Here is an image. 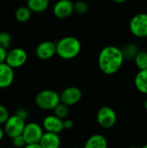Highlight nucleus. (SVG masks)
Listing matches in <instances>:
<instances>
[{
    "instance_id": "f03ea898",
    "label": "nucleus",
    "mask_w": 147,
    "mask_h": 148,
    "mask_svg": "<svg viewBox=\"0 0 147 148\" xmlns=\"http://www.w3.org/2000/svg\"><path fill=\"white\" fill-rule=\"evenodd\" d=\"M56 54L64 60H70L76 57L81 49L79 39L75 36H65L56 43Z\"/></svg>"
},
{
    "instance_id": "cd10ccee",
    "label": "nucleus",
    "mask_w": 147,
    "mask_h": 148,
    "mask_svg": "<svg viewBox=\"0 0 147 148\" xmlns=\"http://www.w3.org/2000/svg\"><path fill=\"white\" fill-rule=\"evenodd\" d=\"M6 54H7V49H3V47L0 46V63L5 62Z\"/></svg>"
},
{
    "instance_id": "4be33fe9",
    "label": "nucleus",
    "mask_w": 147,
    "mask_h": 148,
    "mask_svg": "<svg viewBox=\"0 0 147 148\" xmlns=\"http://www.w3.org/2000/svg\"><path fill=\"white\" fill-rule=\"evenodd\" d=\"M11 44V36L6 31L0 32V46L5 49H8Z\"/></svg>"
},
{
    "instance_id": "9b49d317",
    "label": "nucleus",
    "mask_w": 147,
    "mask_h": 148,
    "mask_svg": "<svg viewBox=\"0 0 147 148\" xmlns=\"http://www.w3.org/2000/svg\"><path fill=\"white\" fill-rule=\"evenodd\" d=\"M74 12V3L71 0H59L53 7V14L60 19L68 17Z\"/></svg>"
},
{
    "instance_id": "7ed1b4c3",
    "label": "nucleus",
    "mask_w": 147,
    "mask_h": 148,
    "mask_svg": "<svg viewBox=\"0 0 147 148\" xmlns=\"http://www.w3.org/2000/svg\"><path fill=\"white\" fill-rule=\"evenodd\" d=\"M36 106L43 110H53L58 103H60V95L54 90L45 89L40 91L36 98Z\"/></svg>"
},
{
    "instance_id": "f3484780",
    "label": "nucleus",
    "mask_w": 147,
    "mask_h": 148,
    "mask_svg": "<svg viewBox=\"0 0 147 148\" xmlns=\"http://www.w3.org/2000/svg\"><path fill=\"white\" fill-rule=\"evenodd\" d=\"M49 5V0H27V6L32 12L45 11Z\"/></svg>"
},
{
    "instance_id": "7c9ffc66",
    "label": "nucleus",
    "mask_w": 147,
    "mask_h": 148,
    "mask_svg": "<svg viewBox=\"0 0 147 148\" xmlns=\"http://www.w3.org/2000/svg\"><path fill=\"white\" fill-rule=\"evenodd\" d=\"M111 1H113V3H124L127 0H111Z\"/></svg>"
},
{
    "instance_id": "412c9836",
    "label": "nucleus",
    "mask_w": 147,
    "mask_h": 148,
    "mask_svg": "<svg viewBox=\"0 0 147 148\" xmlns=\"http://www.w3.org/2000/svg\"><path fill=\"white\" fill-rule=\"evenodd\" d=\"M53 110H54L55 115H56L57 117H59V118H61L62 120L65 119L68 115V113H69L68 106L62 103L61 101H60V103L57 104V106Z\"/></svg>"
},
{
    "instance_id": "1a4fd4ad",
    "label": "nucleus",
    "mask_w": 147,
    "mask_h": 148,
    "mask_svg": "<svg viewBox=\"0 0 147 148\" xmlns=\"http://www.w3.org/2000/svg\"><path fill=\"white\" fill-rule=\"evenodd\" d=\"M59 95H60V101L69 107L78 103L81 101L82 97V93L79 88L71 86L63 89Z\"/></svg>"
},
{
    "instance_id": "20e7f679",
    "label": "nucleus",
    "mask_w": 147,
    "mask_h": 148,
    "mask_svg": "<svg viewBox=\"0 0 147 148\" xmlns=\"http://www.w3.org/2000/svg\"><path fill=\"white\" fill-rule=\"evenodd\" d=\"M132 34L139 38L147 37V14L139 13L133 16L129 23Z\"/></svg>"
},
{
    "instance_id": "f8f14e48",
    "label": "nucleus",
    "mask_w": 147,
    "mask_h": 148,
    "mask_svg": "<svg viewBox=\"0 0 147 148\" xmlns=\"http://www.w3.org/2000/svg\"><path fill=\"white\" fill-rule=\"evenodd\" d=\"M42 127L46 132H51L55 134H60L64 130L63 120L56 115H49L42 121Z\"/></svg>"
},
{
    "instance_id": "a878e982",
    "label": "nucleus",
    "mask_w": 147,
    "mask_h": 148,
    "mask_svg": "<svg viewBox=\"0 0 147 148\" xmlns=\"http://www.w3.org/2000/svg\"><path fill=\"white\" fill-rule=\"evenodd\" d=\"M16 114V115L20 116L21 118H23V119H24V120H26V119L28 118L29 113H28L24 108H20L16 109V114Z\"/></svg>"
},
{
    "instance_id": "c756f323",
    "label": "nucleus",
    "mask_w": 147,
    "mask_h": 148,
    "mask_svg": "<svg viewBox=\"0 0 147 148\" xmlns=\"http://www.w3.org/2000/svg\"><path fill=\"white\" fill-rule=\"evenodd\" d=\"M3 136H4V130H3V129H2V128H1V127H0V141L3 140Z\"/></svg>"
},
{
    "instance_id": "b1692460",
    "label": "nucleus",
    "mask_w": 147,
    "mask_h": 148,
    "mask_svg": "<svg viewBox=\"0 0 147 148\" xmlns=\"http://www.w3.org/2000/svg\"><path fill=\"white\" fill-rule=\"evenodd\" d=\"M9 116L10 114L7 108L4 107L3 105H0V125L4 124L5 121L8 120Z\"/></svg>"
},
{
    "instance_id": "473e14b6",
    "label": "nucleus",
    "mask_w": 147,
    "mask_h": 148,
    "mask_svg": "<svg viewBox=\"0 0 147 148\" xmlns=\"http://www.w3.org/2000/svg\"><path fill=\"white\" fill-rule=\"evenodd\" d=\"M143 148H147V144L144 145V146H143Z\"/></svg>"
},
{
    "instance_id": "5701e85b",
    "label": "nucleus",
    "mask_w": 147,
    "mask_h": 148,
    "mask_svg": "<svg viewBox=\"0 0 147 148\" xmlns=\"http://www.w3.org/2000/svg\"><path fill=\"white\" fill-rule=\"evenodd\" d=\"M88 10V5L84 1H77L74 3V11L78 14H84Z\"/></svg>"
},
{
    "instance_id": "6e6552de",
    "label": "nucleus",
    "mask_w": 147,
    "mask_h": 148,
    "mask_svg": "<svg viewBox=\"0 0 147 148\" xmlns=\"http://www.w3.org/2000/svg\"><path fill=\"white\" fill-rule=\"evenodd\" d=\"M43 134L42 127L35 122H29L25 124L22 135L25 140L26 145L32 143H39Z\"/></svg>"
},
{
    "instance_id": "aec40b11",
    "label": "nucleus",
    "mask_w": 147,
    "mask_h": 148,
    "mask_svg": "<svg viewBox=\"0 0 147 148\" xmlns=\"http://www.w3.org/2000/svg\"><path fill=\"white\" fill-rule=\"evenodd\" d=\"M134 62L139 69H147V52L146 51H139L134 57Z\"/></svg>"
},
{
    "instance_id": "393cba45",
    "label": "nucleus",
    "mask_w": 147,
    "mask_h": 148,
    "mask_svg": "<svg viewBox=\"0 0 147 148\" xmlns=\"http://www.w3.org/2000/svg\"><path fill=\"white\" fill-rule=\"evenodd\" d=\"M11 140H12V145L16 147H25V146H26L25 140H24L22 134L17 135L16 137H13V138H11Z\"/></svg>"
},
{
    "instance_id": "39448f33",
    "label": "nucleus",
    "mask_w": 147,
    "mask_h": 148,
    "mask_svg": "<svg viewBox=\"0 0 147 148\" xmlns=\"http://www.w3.org/2000/svg\"><path fill=\"white\" fill-rule=\"evenodd\" d=\"M96 121L102 128L109 129L115 125L117 121V114L112 108L105 106L98 110Z\"/></svg>"
},
{
    "instance_id": "dca6fc26",
    "label": "nucleus",
    "mask_w": 147,
    "mask_h": 148,
    "mask_svg": "<svg viewBox=\"0 0 147 148\" xmlns=\"http://www.w3.org/2000/svg\"><path fill=\"white\" fill-rule=\"evenodd\" d=\"M85 148H107V140L101 134H94L86 141Z\"/></svg>"
},
{
    "instance_id": "f257e3e1",
    "label": "nucleus",
    "mask_w": 147,
    "mask_h": 148,
    "mask_svg": "<svg viewBox=\"0 0 147 148\" xmlns=\"http://www.w3.org/2000/svg\"><path fill=\"white\" fill-rule=\"evenodd\" d=\"M124 60L125 58L120 49L115 46H107L99 54L98 64L104 74L111 75L120 69Z\"/></svg>"
},
{
    "instance_id": "bb28decb",
    "label": "nucleus",
    "mask_w": 147,
    "mask_h": 148,
    "mask_svg": "<svg viewBox=\"0 0 147 148\" xmlns=\"http://www.w3.org/2000/svg\"><path fill=\"white\" fill-rule=\"evenodd\" d=\"M73 127H74V122H73V121L68 120V119L63 121V127H64V129H66V130H70V129L73 128Z\"/></svg>"
},
{
    "instance_id": "9d476101",
    "label": "nucleus",
    "mask_w": 147,
    "mask_h": 148,
    "mask_svg": "<svg viewBox=\"0 0 147 148\" xmlns=\"http://www.w3.org/2000/svg\"><path fill=\"white\" fill-rule=\"evenodd\" d=\"M56 54V45L51 41L40 42L36 49V55L40 60H49Z\"/></svg>"
},
{
    "instance_id": "423d86ee",
    "label": "nucleus",
    "mask_w": 147,
    "mask_h": 148,
    "mask_svg": "<svg viewBox=\"0 0 147 148\" xmlns=\"http://www.w3.org/2000/svg\"><path fill=\"white\" fill-rule=\"evenodd\" d=\"M25 124V120L16 114L9 116L8 120L4 123V134L10 138L20 135L23 131Z\"/></svg>"
},
{
    "instance_id": "ddd939ff",
    "label": "nucleus",
    "mask_w": 147,
    "mask_h": 148,
    "mask_svg": "<svg viewBox=\"0 0 147 148\" xmlns=\"http://www.w3.org/2000/svg\"><path fill=\"white\" fill-rule=\"evenodd\" d=\"M13 69L5 62L0 63V88H7L13 83L15 77Z\"/></svg>"
},
{
    "instance_id": "2f4dec72",
    "label": "nucleus",
    "mask_w": 147,
    "mask_h": 148,
    "mask_svg": "<svg viewBox=\"0 0 147 148\" xmlns=\"http://www.w3.org/2000/svg\"><path fill=\"white\" fill-rule=\"evenodd\" d=\"M145 108H146V110L147 111V99L146 100V101H145Z\"/></svg>"
},
{
    "instance_id": "6ab92c4d",
    "label": "nucleus",
    "mask_w": 147,
    "mask_h": 148,
    "mask_svg": "<svg viewBox=\"0 0 147 148\" xmlns=\"http://www.w3.org/2000/svg\"><path fill=\"white\" fill-rule=\"evenodd\" d=\"M123 56L125 59L127 60H133L135 56L137 55V53L139 51V48L137 45H135L134 43H127L126 45L124 46V48L121 49Z\"/></svg>"
},
{
    "instance_id": "4468645a",
    "label": "nucleus",
    "mask_w": 147,
    "mask_h": 148,
    "mask_svg": "<svg viewBox=\"0 0 147 148\" xmlns=\"http://www.w3.org/2000/svg\"><path fill=\"white\" fill-rule=\"evenodd\" d=\"M39 143L42 148H58L61 146V139L58 134L46 132L42 134Z\"/></svg>"
},
{
    "instance_id": "c85d7f7f",
    "label": "nucleus",
    "mask_w": 147,
    "mask_h": 148,
    "mask_svg": "<svg viewBox=\"0 0 147 148\" xmlns=\"http://www.w3.org/2000/svg\"><path fill=\"white\" fill-rule=\"evenodd\" d=\"M26 148H42L40 143H32V144H29L25 146Z\"/></svg>"
},
{
    "instance_id": "0eeeda50",
    "label": "nucleus",
    "mask_w": 147,
    "mask_h": 148,
    "mask_svg": "<svg viewBox=\"0 0 147 148\" xmlns=\"http://www.w3.org/2000/svg\"><path fill=\"white\" fill-rule=\"evenodd\" d=\"M28 59V55L23 49L15 48L7 51L5 62L12 69H18L25 64Z\"/></svg>"
},
{
    "instance_id": "a211bd4d",
    "label": "nucleus",
    "mask_w": 147,
    "mask_h": 148,
    "mask_svg": "<svg viewBox=\"0 0 147 148\" xmlns=\"http://www.w3.org/2000/svg\"><path fill=\"white\" fill-rule=\"evenodd\" d=\"M31 10L29 9L28 6H21L16 9L15 12L16 19L20 23H25L29 20L31 16Z\"/></svg>"
},
{
    "instance_id": "2eb2a0df",
    "label": "nucleus",
    "mask_w": 147,
    "mask_h": 148,
    "mask_svg": "<svg viewBox=\"0 0 147 148\" xmlns=\"http://www.w3.org/2000/svg\"><path fill=\"white\" fill-rule=\"evenodd\" d=\"M134 85L139 92L147 95V69H139L134 78Z\"/></svg>"
}]
</instances>
